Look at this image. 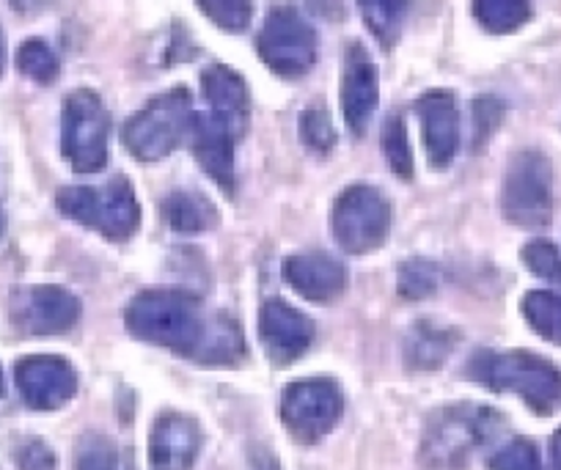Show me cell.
Returning a JSON list of instances; mask_svg holds the SVG:
<instances>
[{
    "instance_id": "6da1fadb",
    "label": "cell",
    "mask_w": 561,
    "mask_h": 470,
    "mask_svg": "<svg viewBox=\"0 0 561 470\" xmlns=\"http://www.w3.org/2000/svg\"><path fill=\"white\" fill-rule=\"evenodd\" d=\"M127 331L140 342L171 349L207 366H231L245 353L240 325L226 313L207 317L191 291L144 289L124 311Z\"/></svg>"
},
{
    "instance_id": "7a4b0ae2",
    "label": "cell",
    "mask_w": 561,
    "mask_h": 470,
    "mask_svg": "<svg viewBox=\"0 0 561 470\" xmlns=\"http://www.w3.org/2000/svg\"><path fill=\"white\" fill-rule=\"evenodd\" d=\"M466 375L495 393H515L537 415H553L561 410V369L526 349H479L468 360Z\"/></svg>"
},
{
    "instance_id": "3957f363",
    "label": "cell",
    "mask_w": 561,
    "mask_h": 470,
    "mask_svg": "<svg viewBox=\"0 0 561 470\" xmlns=\"http://www.w3.org/2000/svg\"><path fill=\"white\" fill-rule=\"evenodd\" d=\"M504 432V415L482 404H449L430 415L421 435V462L433 470H460Z\"/></svg>"
},
{
    "instance_id": "277c9868",
    "label": "cell",
    "mask_w": 561,
    "mask_h": 470,
    "mask_svg": "<svg viewBox=\"0 0 561 470\" xmlns=\"http://www.w3.org/2000/svg\"><path fill=\"white\" fill-rule=\"evenodd\" d=\"M196 116L193 111V96L185 85L171 89L165 94L154 96L140 107L122 129V144L127 146L129 154L140 163H154L163 160L171 151L182 146V140L191 138L196 129Z\"/></svg>"
},
{
    "instance_id": "5b68a950",
    "label": "cell",
    "mask_w": 561,
    "mask_h": 470,
    "mask_svg": "<svg viewBox=\"0 0 561 470\" xmlns=\"http://www.w3.org/2000/svg\"><path fill=\"white\" fill-rule=\"evenodd\" d=\"M56 204L75 223L89 226L113 242L129 240L140 226L138 198L124 176H113L102 187H61Z\"/></svg>"
},
{
    "instance_id": "8992f818",
    "label": "cell",
    "mask_w": 561,
    "mask_h": 470,
    "mask_svg": "<svg viewBox=\"0 0 561 470\" xmlns=\"http://www.w3.org/2000/svg\"><path fill=\"white\" fill-rule=\"evenodd\" d=\"M504 215L520 229H545L553 218V165L537 149L512 157L504 180Z\"/></svg>"
},
{
    "instance_id": "52a82bcc",
    "label": "cell",
    "mask_w": 561,
    "mask_h": 470,
    "mask_svg": "<svg viewBox=\"0 0 561 470\" xmlns=\"http://www.w3.org/2000/svg\"><path fill=\"white\" fill-rule=\"evenodd\" d=\"M278 415L298 443H320L344 415V391L331 377L295 380L284 388Z\"/></svg>"
},
{
    "instance_id": "ba28073f",
    "label": "cell",
    "mask_w": 561,
    "mask_h": 470,
    "mask_svg": "<svg viewBox=\"0 0 561 470\" xmlns=\"http://www.w3.org/2000/svg\"><path fill=\"white\" fill-rule=\"evenodd\" d=\"M256 53L280 78H300L317 61V31L295 7H273L256 36Z\"/></svg>"
},
{
    "instance_id": "9c48e42d",
    "label": "cell",
    "mask_w": 561,
    "mask_h": 470,
    "mask_svg": "<svg viewBox=\"0 0 561 470\" xmlns=\"http://www.w3.org/2000/svg\"><path fill=\"white\" fill-rule=\"evenodd\" d=\"M107 118L100 94L78 89L67 96L61 124V149L78 174H96L107 163Z\"/></svg>"
},
{
    "instance_id": "30bf717a",
    "label": "cell",
    "mask_w": 561,
    "mask_h": 470,
    "mask_svg": "<svg viewBox=\"0 0 561 470\" xmlns=\"http://www.w3.org/2000/svg\"><path fill=\"white\" fill-rule=\"evenodd\" d=\"M391 220V202L382 196V191L371 185H353L336 198L333 237L347 253H369L382 245Z\"/></svg>"
},
{
    "instance_id": "8fae6325",
    "label": "cell",
    "mask_w": 561,
    "mask_h": 470,
    "mask_svg": "<svg viewBox=\"0 0 561 470\" xmlns=\"http://www.w3.org/2000/svg\"><path fill=\"white\" fill-rule=\"evenodd\" d=\"M12 322L28 336L67 333L80 320V300L64 286H25L12 295Z\"/></svg>"
},
{
    "instance_id": "7c38bea8",
    "label": "cell",
    "mask_w": 561,
    "mask_h": 470,
    "mask_svg": "<svg viewBox=\"0 0 561 470\" xmlns=\"http://www.w3.org/2000/svg\"><path fill=\"white\" fill-rule=\"evenodd\" d=\"M14 380L31 410H58L78 393V371L58 355H28L18 360Z\"/></svg>"
},
{
    "instance_id": "4fadbf2b",
    "label": "cell",
    "mask_w": 561,
    "mask_h": 470,
    "mask_svg": "<svg viewBox=\"0 0 561 470\" xmlns=\"http://www.w3.org/2000/svg\"><path fill=\"white\" fill-rule=\"evenodd\" d=\"M314 333V322L280 297L267 300L259 311V336L275 366H289L298 360L311 347Z\"/></svg>"
},
{
    "instance_id": "5bb4252c",
    "label": "cell",
    "mask_w": 561,
    "mask_h": 470,
    "mask_svg": "<svg viewBox=\"0 0 561 470\" xmlns=\"http://www.w3.org/2000/svg\"><path fill=\"white\" fill-rule=\"evenodd\" d=\"M202 94L207 102V118L240 140L251 118V94L234 69L215 64L202 72Z\"/></svg>"
},
{
    "instance_id": "9a60e30c",
    "label": "cell",
    "mask_w": 561,
    "mask_h": 470,
    "mask_svg": "<svg viewBox=\"0 0 561 470\" xmlns=\"http://www.w3.org/2000/svg\"><path fill=\"white\" fill-rule=\"evenodd\" d=\"M380 102V78L369 53L360 42H353L344 53L342 72V111L353 135H364Z\"/></svg>"
},
{
    "instance_id": "2e32d148",
    "label": "cell",
    "mask_w": 561,
    "mask_h": 470,
    "mask_svg": "<svg viewBox=\"0 0 561 470\" xmlns=\"http://www.w3.org/2000/svg\"><path fill=\"white\" fill-rule=\"evenodd\" d=\"M202 426L193 415L160 413L149 435V462L152 470H191L202 451Z\"/></svg>"
},
{
    "instance_id": "e0dca14e",
    "label": "cell",
    "mask_w": 561,
    "mask_h": 470,
    "mask_svg": "<svg viewBox=\"0 0 561 470\" xmlns=\"http://www.w3.org/2000/svg\"><path fill=\"white\" fill-rule=\"evenodd\" d=\"M421 129H424V146H427L430 165L433 169H446L455 160L457 146H460V133H457V100L451 91L435 89L427 91L415 102Z\"/></svg>"
},
{
    "instance_id": "ac0fdd59",
    "label": "cell",
    "mask_w": 561,
    "mask_h": 470,
    "mask_svg": "<svg viewBox=\"0 0 561 470\" xmlns=\"http://www.w3.org/2000/svg\"><path fill=\"white\" fill-rule=\"evenodd\" d=\"M284 275H287V280L295 286L298 295L314 302L333 300L347 286V270H344V264L320 251L293 256L284 264Z\"/></svg>"
},
{
    "instance_id": "d6986e66",
    "label": "cell",
    "mask_w": 561,
    "mask_h": 470,
    "mask_svg": "<svg viewBox=\"0 0 561 470\" xmlns=\"http://www.w3.org/2000/svg\"><path fill=\"white\" fill-rule=\"evenodd\" d=\"M193 154L198 157L202 169L224 187L226 193L234 191V144L226 129L209 122L207 116H196V129H193Z\"/></svg>"
},
{
    "instance_id": "ffe728a7",
    "label": "cell",
    "mask_w": 561,
    "mask_h": 470,
    "mask_svg": "<svg viewBox=\"0 0 561 470\" xmlns=\"http://www.w3.org/2000/svg\"><path fill=\"white\" fill-rule=\"evenodd\" d=\"M457 342H460V333L455 328H444L430 320L415 322L404 339V364L415 371L440 369L455 353Z\"/></svg>"
},
{
    "instance_id": "44dd1931",
    "label": "cell",
    "mask_w": 561,
    "mask_h": 470,
    "mask_svg": "<svg viewBox=\"0 0 561 470\" xmlns=\"http://www.w3.org/2000/svg\"><path fill=\"white\" fill-rule=\"evenodd\" d=\"M160 215L165 226L182 234H198L218 223V209L204 193L174 191L160 202Z\"/></svg>"
},
{
    "instance_id": "7402d4cb",
    "label": "cell",
    "mask_w": 561,
    "mask_h": 470,
    "mask_svg": "<svg viewBox=\"0 0 561 470\" xmlns=\"http://www.w3.org/2000/svg\"><path fill=\"white\" fill-rule=\"evenodd\" d=\"M523 317L528 325L550 344L561 347V295L550 289H534L523 297Z\"/></svg>"
},
{
    "instance_id": "603a6c76",
    "label": "cell",
    "mask_w": 561,
    "mask_h": 470,
    "mask_svg": "<svg viewBox=\"0 0 561 470\" xmlns=\"http://www.w3.org/2000/svg\"><path fill=\"white\" fill-rule=\"evenodd\" d=\"M471 12L490 34H512L531 18V7L523 0H479Z\"/></svg>"
},
{
    "instance_id": "cb8c5ba5",
    "label": "cell",
    "mask_w": 561,
    "mask_h": 470,
    "mask_svg": "<svg viewBox=\"0 0 561 470\" xmlns=\"http://www.w3.org/2000/svg\"><path fill=\"white\" fill-rule=\"evenodd\" d=\"M382 151L391 165V171L402 180L413 176V149L408 140V127H404L402 116H388L382 124Z\"/></svg>"
},
{
    "instance_id": "d4e9b609",
    "label": "cell",
    "mask_w": 561,
    "mask_h": 470,
    "mask_svg": "<svg viewBox=\"0 0 561 470\" xmlns=\"http://www.w3.org/2000/svg\"><path fill=\"white\" fill-rule=\"evenodd\" d=\"M440 284V273L433 262L427 259H410L399 267L397 289L399 295L408 300H424V297L435 295Z\"/></svg>"
},
{
    "instance_id": "484cf974",
    "label": "cell",
    "mask_w": 561,
    "mask_h": 470,
    "mask_svg": "<svg viewBox=\"0 0 561 470\" xmlns=\"http://www.w3.org/2000/svg\"><path fill=\"white\" fill-rule=\"evenodd\" d=\"M300 138L309 149L320 151V154H328L336 146V127H333V118L322 100L311 102L300 116Z\"/></svg>"
},
{
    "instance_id": "4316f807",
    "label": "cell",
    "mask_w": 561,
    "mask_h": 470,
    "mask_svg": "<svg viewBox=\"0 0 561 470\" xmlns=\"http://www.w3.org/2000/svg\"><path fill=\"white\" fill-rule=\"evenodd\" d=\"M72 470H118V454L111 437L100 432H89L75 446V468Z\"/></svg>"
},
{
    "instance_id": "83f0119b",
    "label": "cell",
    "mask_w": 561,
    "mask_h": 470,
    "mask_svg": "<svg viewBox=\"0 0 561 470\" xmlns=\"http://www.w3.org/2000/svg\"><path fill=\"white\" fill-rule=\"evenodd\" d=\"M18 67L20 72L28 74L36 83H50L58 74V58L47 42L28 39L23 42V47L18 50Z\"/></svg>"
},
{
    "instance_id": "f1b7e54d",
    "label": "cell",
    "mask_w": 561,
    "mask_h": 470,
    "mask_svg": "<svg viewBox=\"0 0 561 470\" xmlns=\"http://www.w3.org/2000/svg\"><path fill=\"white\" fill-rule=\"evenodd\" d=\"M490 470H542L539 448L528 437H515L504 443L499 451L490 457Z\"/></svg>"
},
{
    "instance_id": "f546056e",
    "label": "cell",
    "mask_w": 561,
    "mask_h": 470,
    "mask_svg": "<svg viewBox=\"0 0 561 470\" xmlns=\"http://www.w3.org/2000/svg\"><path fill=\"white\" fill-rule=\"evenodd\" d=\"M404 12H408L404 3H369V7L364 3V7H360V14H364L366 25L375 31V36L386 47L397 42Z\"/></svg>"
},
{
    "instance_id": "4dcf8cb0",
    "label": "cell",
    "mask_w": 561,
    "mask_h": 470,
    "mask_svg": "<svg viewBox=\"0 0 561 470\" xmlns=\"http://www.w3.org/2000/svg\"><path fill=\"white\" fill-rule=\"evenodd\" d=\"M523 262L537 278L561 286V253L550 240H531L523 248Z\"/></svg>"
},
{
    "instance_id": "1f68e13d",
    "label": "cell",
    "mask_w": 561,
    "mask_h": 470,
    "mask_svg": "<svg viewBox=\"0 0 561 470\" xmlns=\"http://www.w3.org/2000/svg\"><path fill=\"white\" fill-rule=\"evenodd\" d=\"M504 122V102L495 96H479L473 100V149H482L499 124Z\"/></svg>"
},
{
    "instance_id": "d6a6232c",
    "label": "cell",
    "mask_w": 561,
    "mask_h": 470,
    "mask_svg": "<svg viewBox=\"0 0 561 470\" xmlns=\"http://www.w3.org/2000/svg\"><path fill=\"white\" fill-rule=\"evenodd\" d=\"M202 12L224 31H245L251 23V3H234V0H220V3H202Z\"/></svg>"
},
{
    "instance_id": "836d02e7",
    "label": "cell",
    "mask_w": 561,
    "mask_h": 470,
    "mask_svg": "<svg viewBox=\"0 0 561 470\" xmlns=\"http://www.w3.org/2000/svg\"><path fill=\"white\" fill-rule=\"evenodd\" d=\"M14 462L18 470H56V454L39 437H28L14 448Z\"/></svg>"
},
{
    "instance_id": "e575fe53",
    "label": "cell",
    "mask_w": 561,
    "mask_h": 470,
    "mask_svg": "<svg viewBox=\"0 0 561 470\" xmlns=\"http://www.w3.org/2000/svg\"><path fill=\"white\" fill-rule=\"evenodd\" d=\"M550 462H553V470H561V429L550 440Z\"/></svg>"
},
{
    "instance_id": "d590c367",
    "label": "cell",
    "mask_w": 561,
    "mask_h": 470,
    "mask_svg": "<svg viewBox=\"0 0 561 470\" xmlns=\"http://www.w3.org/2000/svg\"><path fill=\"white\" fill-rule=\"evenodd\" d=\"M3 67H7V39H3V31H0V74H3Z\"/></svg>"
},
{
    "instance_id": "8d00e7d4",
    "label": "cell",
    "mask_w": 561,
    "mask_h": 470,
    "mask_svg": "<svg viewBox=\"0 0 561 470\" xmlns=\"http://www.w3.org/2000/svg\"><path fill=\"white\" fill-rule=\"evenodd\" d=\"M3 229H7V215H3V209H0V237H3Z\"/></svg>"
},
{
    "instance_id": "74e56055",
    "label": "cell",
    "mask_w": 561,
    "mask_h": 470,
    "mask_svg": "<svg viewBox=\"0 0 561 470\" xmlns=\"http://www.w3.org/2000/svg\"><path fill=\"white\" fill-rule=\"evenodd\" d=\"M0 397H3V371H0Z\"/></svg>"
}]
</instances>
